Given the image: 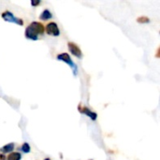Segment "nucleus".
<instances>
[{
    "label": "nucleus",
    "mask_w": 160,
    "mask_h": 160,
    "mask_svg": "<svg viewBox=\"0 0 160 160\" xmlns=\"http://www.w3.org/2000/svg\"><path fill=\"white\" fill-rule=\"evenodd\" d=\"M45 32L44 26L41 22L34 21L32 22H30L24 31V36L27 39H31V40H38L39 38V36H42L43 33Z\"/></svg>",
    "instance_id": "obj_1"
},
{
    "label": "nucleus",
    "mask_w": 160,
    "mask_h": 160,
    "mask_svg": "<svg viewBox=\"0 0 160 160\" xmlns=\"http://www.w3.org/2000/svg\"><path fill=\"white\" fill-rule=\"evenodd\" d=\"M56 59H57L58 61L64 62V63H66L67 65H68V66L71 68L72 71H73V75H74V76L77 75V73H78V67H77V65L72 61V59L70 58V55H69L68 52H61V53H58V54L56 55Z\"/></svg>",
    "instance_id": "obj_2"
},
{
    "label": "nucleus",
    "mask_w": 160,
    "mask_h": 160,
    "mask_svg": "<svg viewBox=\"0 0 160 160\" xmlns=\"http://www.w3.org/2000/svg\"><path fill=\"white\" fill-rule=\"evenodd\" d=\"M1 17H2V19L5 20L6 22H13V23L19 24V25H23V21H22V19L16 17V16H15L12 12H10L9 10L4 11V12L1 14Z\"/></svg>",
    "instance_id": "obj_3"
},
{
    "label": "nucleus",
    "mask_w": 160,
    "mask_h": 160,
    "mask_svg": "<svg viewBox=\"0 0 160 160\" xmlns=\"http://www.w3.org/2000/svg\"><path fill=\"white\" fill-rule=\"evenodd\" d=\"M45 32L52 37H58L60 36V29L55 22H51L46 24V27L44 28Z\"/></svg>",
    "instance_id": "obj_4"
},
{
    "label": "nucleus",
    "mask_w": 160,
    "mask_h": 160,
    "mask_svg": "<svg viewBox=\"0 0 160 160\" xmlns=\"http://www.w3.org/2000/svg\"><path fill=\"white\" fill-rule=\"evenodd\" d=\"M68 50H69V52H70V53L72 55H74L77 58H82V50L80 49V47L76 43L68 42Z\"/></svg>",
    "instance_id": "obj_5"
},
{
    "label": "nucleus",
    "mask_w": 160,
    "mask_h": 160,
    "mask_svg": "<svg viewBox=\"0 0 160 160\" xmlns=\"http://www.w3.org/2000/svg\"><path fill=\"white\" fill-rule=\"evenodd\" d=\"M79 111H80L81 113L85 114L86 116H88L92 121H96V120L98 119V114H97V112L91 111V110H90L89 108H87V107L79 106Z\"/></svg>",
    "instance_id": "obj_6"
},
{
    "label": "nucleus",
    "mask_w": 160,
    "mask_h": 160,
    "mask_svg": "<svg viewBox=\"0 0 160 160\" xmlns=\"http://www.w3.org/2000/svg\"><path fill=\"white\" fill-rule=\"evenodd\" d=\"M52 12L49 10V9H47V8H45L41 13H40V15H39V19L41 20V21H48V20H50V19H52Z\"/></svg>",
    "instance_id": "obj_7"
},
{
    "label": "nucleus",
    "mask_w": 160,
    "mask_h": 160,
    "mask_svg": "<svg viewBox=\"0 0 160 160\" xmlns=\"http://www.w3.org/2000/svg\"><path fill=\"white\" fill-rule=\"evenodd\" d=\"M14 146L15 144L13 142H10V143H8L6 145H4L3 147L0 148V152L2 154H8V153H11L12 150L14 149Z\"/></svg>",
    "instance_id": "obj_8"
},
{
    "label": "nucleus",
    "mask_w": 160,
    "mask_h": 160,
    "mask_svg": "<svg viewBox=\"0 0 160 160\" xmlns=\"http://www.w3.org/2000/svg\"><path fill=\"white\" fill-rule=\"evenodd\" d=\"M22 155L19 152H11L7 157V160H21Z\"/></svg>",
    "instance_id": "obj_9"
},
{
    "label": "nucleus",
    "mask_w": 160,
    "mask_h": 160,
    "mask_svg": "<svg viewBox=\"0 0 160 160\" xmlns=\"http://www.w3.org/2000/svg\"><path fill=\"white\" fill-rule=\"evenodd\" d=\"M21 149H22V151L23 153H25V154H28V153H30V151H31V147H30V145H29L28 142H23L22 145V147H21Z\"/></svg>",
    "instance_id": "obj_10"
},
{
    "label": "nucleus",
    "mask_w": 160,
    "mask_h": 160,
    "mask_svg": "<svg viewBox=\"0 0 160 160\" xmlns=\"http://www.w3.org/2000/svg\"><path fill=\"white\" fill-rule=\"evenodd\" d=\"M137 22L139 23H149L150 22V19L146 16H141L139 18H137Z\"/></svg>",
    "instance_id": "obj_11"
},
{
    "label": "nucleus",
    "mask_w": 160,
    "mask_h": 160,
    "mask_svg": "<svg viewBox=\"0 0 160 160\" xmlns=\"http://www.w3.org/2000/svg\"><path fill=\"white\" fill-rule=\"evenodd\" d=\"M40 4V1L39 0H32L31 1V5L33 6V7H37V6H38Z\"/></svg>",
    "instance_id": "obj_12"
},
{
    "label": "nucleus",
    "mask_w": 160,
    "mask_h": 160,
    "mask_svg": "<svg viewBox=\"0 0 160 160\" xmlns=\"http://www.w3.org/2000/svg\"><path fill=\"white\" fill-rule=\"evenodd\" d=\"M0 160H5V156L4 155H0Z\"/></svg>",
    "instance_id": "obj_13"
},
{
    "label": "nucleus",
    "mask_w": 160,
    "mask_h": 160,
    "mask_svg": "<svg viewBox=\"0 0 160 160\" xmlns=\"http://www.w3.org/2000/svg\"><path fill=\"white\" fill-rule=\"evenodd\" d=\"M44 160H51V159H50L49 158H45V159H44Z\"/></svg>",
    "instance_id": "obj_14"
},
{
    "label": "nucleus",
    "mask_w": 160,
    "mask_h": 160,
    "mask_svg": "<svg viewBox=\"0 0 160 160\" xmlns=\"http://www.w3.org/2000/svg\"><path fill=\"white\" fill-rule=\"evenodd\" d=\"M89 160H92V159H89Z\"/></svg>",
    "instance_id": "obj_15"
}]
</instances>
